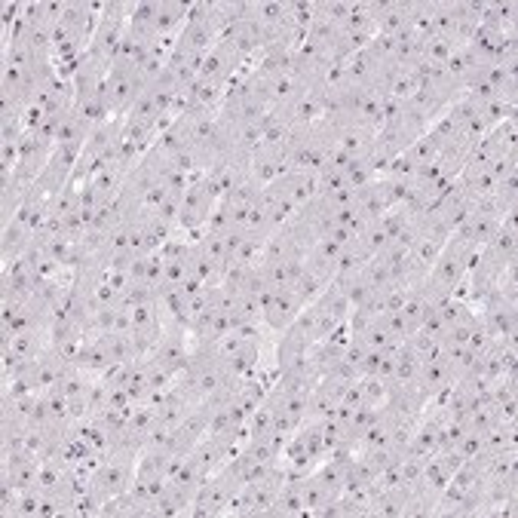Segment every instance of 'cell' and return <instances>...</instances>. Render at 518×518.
Returning a JSON list of instances; mask_svg holds the SVG:
<instances>
[{"label":"cell","mask_w":518,"mask_h":518,"mask_svg":"<svg viewBox=\"0 0 518 518\" xmlns=\"http://www.w3.org/2000/svg\"><path fill=\"white\" fill-rule=\"evenodd\" d=\"M129 13H132V4H126V0H108V4H102L99 25H96V34H92V40H89L86 59L105 74L111 71V65L117 59L120 40L126 34V25H129Z\"/></svg>","instance_id":"1"},{"label":"cell","mask_w":518,"mask_h":518,"mask_svg":"<svg viewBox=\"0 0 518 518\" xmlns=\"http://www.w3.org/2000/svg\"><path fill=\"white\" fill-rule=\"evenodd\" d=\"M105 71H99L86 56L80 59L71 83H74V114H80L89 126L111 120L108 92H105Z\"/></svg>","instance_id":"2"},{"label":"cell","mask_w":518,"mask_h":518,"mask_svg":"<svg viewBox=\"0 0 518 518\" xmlns=\"http://www.w3.org/2000/svg\"><path fill=\"white\" fill-rule=\"evenodd\" d=\"M240 488H243V476H240L237 463L230 460L197 488L191 515L194 518H221V515H227V509H230V503H233V497H237Z\"/></svg>","instance_id":"3"},{"label":"cell","mask_w":518,"mask_h":518,"mask_svg":"<svg viewBox=\"0 0 518 518\" xmlns=\"http://www.w3.org/2000/svg\"><path fill=\"white\" fill-rule=\"evenodd\" d=\"M145 89H148V86H145V80H141L138 68L114 62L111 71H108V77H105V92H108L111 117H126Z\"/></svg>","instance_id":"4"},{"label":"cell","mask_w":518,"mask_h":518,"mask_svg":"<svg viewBox=\"0 0 518 518\" xmlns=\"http://www.w3.org/2000/svg\"><path fill=\"white\" fill-rule=\"evenodd\" d=\"M191 353H194V338L187 332V325L181 322H166L163 328V338L157 341V347L151 350V362L172 371V374H181L184 365L191 362Z\"/></svg>","instance_id":"5"},{"label":"cell","mask_w":518,"mask_h":518,"mask_svg":"<svg viewBox=\"0 0 518 518\" xmlns=\"http://www.w3.org/2000/svg\"><path fill=\"white\" fill-rule=\"evenodd\" d=\"M273 120H279L286 129L298 132V129H307L313 123H319L325 117V92H316V89H301L298 96H292L289 102H282L279 108L270 111Z\"/></svg>","instance_id":"6"},{"label":"cell","mask_w":518,"mask_h":518,"mask_svg":"<svg viewBox=\"0 0 518 518\" xmlns=\"http://www.w3.org/2000/svg\"><path fill=\"white\" fill-rule=\"evenodd\" d=\"M246 71H249V62L237 50H233L227 40H218L212 50L206 53V59H203L200 77L215 83V86H221V89H230Z\"/></svg>","instance_id":"7"},{"label":"cell","mask_w":518,"mask_h":518,"mask_svg":"<svg viewBox=\"0 0 518 518\" xmlns=\"http://www.w3.org/2000/svg\"><path fill=\"white\" fill-rule=\"evenodd\" d=\"M135 457H123V454H105V460L92 469V491H96L102 500H111L123 491H129L132 479H135Z\"/></svg>","instance_id":"8"},{"label":"cell","mask_w":518,"mask_h":518,"mask_svg":"<svg viewBox=\"0 0 518 518\" xmlns=\"http://www.w3.org/2000/svg\"><path fill=\"white\" fill-rule=\"evenodd\" d=\"M479 319L494 341H515V335H518V304L515 301H506L497 292H491L479 304Z\"/></svg>","instance_id":"9"},{"label":"cell","mask_w":518,"mask_h":518,"mask_svg":"<svg viewBox=\"0 0 518 518\" xmlns=\"http://www.w3.org/2000/svg\"><path fill=\"white\" fill-rule=\"evenodd\" d=\"M307 301L292 289V286H282L273 292L270 304L264 307V325H267V332L270 335H282L286 328L304 313Z\"/></svg>","instance_id":"10"},{"label":"cell","mask_w":518,"mask_h":518,"mask_svg":"<svg viewBox=\"0 0 518 518\" xmlns=\"http://www.w3.org/2000/svg\"><path fill=\"white\" fill-rule=\"evenodd\" d=\"M500 221H503V215L491 206V200H482L473 212H469V218L454 230L460 240H466L469 246H476V249H482L494 233L500 230Z\"/></svg>","instance_id":"11"},{"label":"cell","mask_w":518,"mask_h":518,"mask_svg":"<svg viewBox=\"0 0 518 518\" xmlns=\"http://www.w3.org/2000/svg\"><path fill=\"white\" fill-rule=\"evenodd\" d=\"M454 368L445 356H433V359H423L420 368H417V378L414 384L420 387V393L427 396L430 402L433 399H442L451 387H454Z\"/></svg>","instance_id":"12"},{"label":"cell","mask_w":518,"mask_h":518,"mask_svg":"<svg viewBox=\"0 0 518 518\" xmlns=\"http://www.w3.org/2000/svg\"><path fill=\"white\" fill-rule=\"evenodd\" d=\"M273 194H279L282 200H289L292 206H307L316 197V175L313 172H298V169H286L276 181L267 184Z\"/></svg>","instance_id":"13"},{"label":"cell","mask_w":518,"mask_h":518,"mask_svg":"<svg viewBox=\"0 0 518 518\" xmlns=\"http://www.w3.org/2000/svg\"><path fill=\"white\" fill-rule=\"evenodd\" d=\"M126 31L132 37H138L141 43L163 40V34H160V0H138V4H132Z\"/></svg>","instance_id":"14"},{"label":"cell","mask_w":518,"mask_h":518,"mask_svg":"<svg viewBox=\"0 0 518 518\" xmlns=\"http://www.w3.org/2000/svg\"><path fill=\"white\" fill-rule=\"evenodd\" d=\"M209 414H212L209 405L200 402V405H194L191 411H187V417L175 427V442H178V451L181 454H187L197 442L206 439V433H209Z\"/></svg>","instance_id":"15"},{"label":"cell","mask_w":518,"mask_h":518,"mask_svg":"<svg viewBox=\"0 0 518 518\" xmlns=\"http://www.w3.org/2000/svg\"><path fill=\"white\" fill-rule=\"evenodd\" d=\"M194 497H197V491H194V488L178 485V482H172V479H169V485H166L163 497H160V500L154 503V509H151V518H181V515H191V509H194Z\"/></svg>","instance_id":"16"},{"label":"cell","mask_w":518,"mask_h":518,"mask_svg":"<svg viewBox=\"0 0 518 518\" xmlns=\"http://www.w3.org/2000/svg\"><path fill=\"white\" fill-rule=\"evenodd\" d=\"M74 365L89 371V374H96V378H102L108 368H114V359H111V353H108V347L99 335H86L80 341L77 353H74Z\"/></svg>","instance_id":"17"},{"label":"cell","mask_w":518,"mask_h":518,"mask_svg":"<svg viewBox=\"0 0 518 518\" xmlns=\"http://www.w3.org/2000/svg\"><path fill=\"white\" fill-rule=\"evenodd\" d=\"M31 240H34V230L25 221L13 218L10 224H4V230H0V261L10 264V261L22 258L28 252Z\"/></svg>","instance_id":"18"},{"label":"cell","mask_w":518,"mask_h":518,"mask_svg":"<svg viewBox=\"0 0 518 518\" xmlns=\"http://www.w3.org/2000/svg\"><path fill=\"white\" fill-rule=\"evenodd\" d=\"M270 515L273 518H292V515H307V506H304V491H301V476H289L282 482L273 506H270Z\"/></svg>","instance_id":"19"},{"label":"cell","mask_w":518,"mask_h":518,"mask_svg":"<svg viewBox=\"0 0 518 518\" xmlns=\"http://www.w3.org/2000/svg\"><path fill=\"white\" fill-rule=\"evenodd\" d=\"M301 491H304V506H307V515H313L319 506H325L328 500H335V497H341L332 485H328L316 469L313 473H307V476H301Z\"/></svg>","instance_id":"20"},{"label":"cell","mask_w":518,"mask_h":518,"mask_svg":"<svg viewBox=\"0 0 518 518\" xmlns=\"http://www.w3.org/2000/svg\"><path fill=\"white\" fill-rule=\"evenodd\" d=\"M7 518H40L43 515V491L34 485V488H25V491H16V500L13 506L4 512Z\"/></svg>","instance_id":"21"},{"label":"cell","mask_w":518,"mask_h":518,"mask_svg":"<svg viewBox=\"0 0 518 518\" xmlns=\"http://www.w3.org/2000/svg\"><path fill=\"white\" fill-rule=\"evenodd\" d=\"M350 181H347V166H322L316 172V194H338V191H347Z\"/></svg>","instance_id":"22"},{"label":"cell","mask_w":518,"mask_h":518,"mask_svg":"<svg viewBox=\"0 0 518 518\" xmlns=\"http://www.w3.org/2000/svg\"><path fill=\"white\" fill-rule=\"evenodd\" d=\"M405 347L414 353V356H420V359H433V356H442V341H436V338H430L427 332H414L408 341H405Z\"/></svg>","instance_id":"23"},{"label":"cell","mask_w":518,"mask_h":518,"mask_svg":"<svg viewBox=\"0 0 518 518\" xmlns=\"http://www.w3.org/2000/svg\"><path fill=\"white\" fill-rule=\"evenodd\" d=\"M390 384L381 378H362V405L368 408H384Z\"/></svg>","instance_id":"24"},{"label":"cell","mask_w":518,"mask_h":518,"mask_svg":"<svg viewBox=\"0 0 518 518\" xmlns=\"http://www.w3.org/2000/svg\"><path fill=\"white\" fill-rule=\"evenodd\" d=\"M454 454H457L460 460H469V457L485 454V436H482V433H469V430H463L460 439L454 442Z\"/></svg>","instance_id":"25"}]
</instances>
